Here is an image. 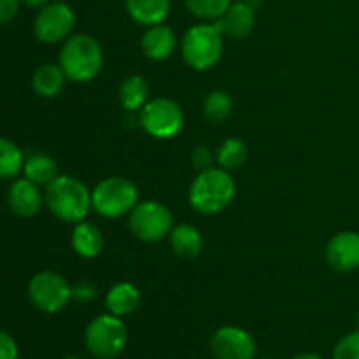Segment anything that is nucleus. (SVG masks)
I'll use <instances>...</instances> for the list:
<instances>
[{"label": "nucleus", "instance_id": "nucleus-35", "mask_svg": "<svg viewBox=\"0 0 359 359\" xmlns=\"http://www.w3.org/2000/svg\"><path fill=\"white\" fill-rule=\"evenodd\" d=\"M245 2H251L252 4V2H258V0H245Z\"/></svg>", "mask_w": 359, "mask_h": 359}, {"label": "nucleus", "instance_id": "nucleus-9", "mask_svg": "<svg viewBox=\"0 0 359 359\" xmlns=\"http://www.w3.org/2000/svg\"><path fill=\"white\" fill-rule=\"evenodd\" d=\"M28 297L39 311L55 314L63 311L72 300V287L60 273L44 270L35 273L28 283Z\"/></svg>", "mask_w": 359, "mask_h": 359}, {"label": "nucleus", "instance_id": "nucleus-19", "mask_svg": "<svg viewBox=\"0 0 359 359\" xmlns=\"http://www.w3.org/2000/svg\"><path fill=\"white\" fill-rule=\"evenodd\" d=\"M67 76L62 67L55 63H42L32 76V88L42 98H53L63 90Z\"/></svg>", "mask_w": 359, "mask_h": 359}, {"label": "nucleus", "instance_id": "nucleus-20", "mask_svg": "<svg viewBox=\"0 0 359 359\" xmlns=\"http://www.w3.org/2000/svg\"><path fill=\"white\" fill-rule=\"evenodd\" d=\"M170 248L177 256L193 259L200 256L203 249V237L191 224H177L170 231Z\"/></svg>", "mask_w": 359, "mask_h": 359}, {"label": "nucleus", "instance_id": "nucleus-3", "mask_svg": "<svg viewBox=\"0 0 359 359\" xmlns=\"http://www.w3.org/2000/svg\"><path fill=\"white\" fill-rule=\"evenodd\" d=\"M58 65L62 67L69 81L88 83L98 76L104 65L100 42L88 34L74 35L63 44Z\"/></svg>", "mask_w": 359, "mask_h": 359}, {"label": "nucleus", "instance_id": "nucleus-30", "mask_svg": "<svg viewBox=\"0 0 359 359\" xmlns=\"http://www.w3.org/2000/svg\"><path fill=\"white\" fill-rule=\"evenodd\" d=\"M21 0H0V27L14 20L20 11Z\"/></svg>", "mask_w": 359, "mask_h": 359}, {"label": "nucleus", "instance_id": "nucleus-15", "mask_svg": "<svg viewBox=\"0 0 359 359\" xmlns=\"http://www.w3.org/2000/svg\"><path fill=\"white\" fill-rule=\"evenodd\" d=\"M140 48H142V53L147 58L154 60V62H161V60L170 58L172 53L175 51L177 39H175L174 30L168 28L167 25H153L142 35Z\"/></svg>", "mask_w": 359, "mask_h": 359}, {"label": "nucleus", "instance_id": "nucleus-32", "mask_svg": "<svg viewBox=\"0 0 359 359\" xmlns=\"http://www.w3.org/2000/svg\"><path fill=\"white\" fill-rule=\"evenodd\" d=\"M21 2L28 7H34V9H42V7L48 6L51 0H21Z\"/></svg>", "mask_w": 359, "mask_h": 359}, {"label": "nucleus", "instance_id": "nucleus-31", "mask_svg": "<svg viewBox=\"0 0 359 359\" xmlns=\"http://www.w3.org/2000/svg\"><path fill=\"white\" fill-rule=\"evenodd\" d=\"M97 294V287L91 283H79L76 287H72V298L79 302H91Z\"/></svg>", "mask_w": 359, "mask_h": 359}, {"label": "nucleus", "instance_id": "nucleus-34", "mask_svg": "<svg viewBox=\"0 0 359 359\" xmlns=\"http://www.w3.org/2000/svg\"><path fill=\"white\" fill-rule=\"evenodd\" d=\"M62 359H81V358L77 356V354H65Z\"/></svg>", "mask_w": 359, "mask_h": 359}, {"label": "nucleus", "instance_id": "nucleus-17", "mask_svg": "<svg viewBox=\"0 0 359 359\" xmlns=\"http://www.w3.org/2000/svg\"><path fill=\"white\" fill-rule=\"evenodd\" d=\"M70 245L77 256L91 259L100 255L102 249H104V235H102L100 228H97L95 224L81 221L74 226Z\"/></svg>", "mask_w": 359, "mask_h": 359}, {"label": "nucleus", "instance_id": "nucleus-2", "mask_svg": "<svg viewBox=\"0 0 359 359\" xmlns=\"http://www.w3.org/2000/svg\"><path fill=\"white\" fill-rule=\"evenodd\" d=\"M235 181L230 172L221 167L202 170L189 186L188 198L200 214H217L226 209L235 198Z\"/></svg>", "mask_w": 359, "mask_h": 359}, {"label": "nucleus", "instance_id": "nucleus-18", "mask_svg": "<svg viewBox=\"0 0 359 359\" xmlns=\"http://www.w3.org/2000/svg\"><path fill=\"white\" fill-rule=\"evenodd\" d=\"M170 0H125L130 18L146 27L163 23L170 13Z\"/></svg>", "mask_w": 359, "mask_h": 359}, {"label": "nucleus", "instance_id": "nucleus-24", "mask_svg": "<svg viewBox=\"0 0 359 359\" xmlns=\"http://www.w3.org/2000/svg\"><path fill=\"white\" fill-rule=\"evenodd\" d=\"M25 154L13 140L0 137V179H14L23 172Z\"/></svg>", "mask_w": 359, "mask_h": 359}, {"label": "nucleus", "instance_id": "nucleus-33", "mask_svg": "<svg viewBox=\"0 0 359 359\" xmlns=\"http://www.w3.org/2000/svg\"><path fill=\"white\" fill-rule=\"evenodd\" d=\"M293 359H325V358H321L319 354H316V353H302Z\"/></svg>", "mask_w": 359, "mask_h": 359}, {"label": "nucleus", "instance_id": "nucleus-7", "mask_svg": "<svg viewBox=\"0 0 359 359\" xmlns=\"http://www.w3.org/2000/svg\"><path fill=\"white\" fill-rule=\"evenodd\" d=\"M130 231L142 242H160L170 235L174 228V216L167 205L154 200L139 202L132 209L128 217Z\"/></svg>", "mask_w": 359, "mask_h": 359}, {"label": "nucleus", "instance_id": "nucleus-16", "mask_svg": "<svg viewBox=\"0 0 359 359\" xmlns=\"http://www.w3.org/2000/svg\"><path fill=\"white\" fill-rule=\"evenodd\" d=\"M140 304V291L132 283L114 284L105 294V309L109 314L125 318L137 311Z\"/></svg>", "mask_w": 359, "mask_h": 359}, {"label": "nucleus", "instance_id": "nucleus-21", "mask_svg": "<svg viewBox=\"0 0 359 359\" xmlns=\"http://www.w3.org/2000/svg\"><path fill=\"white\" fill-rule=\"evenodd\" d=\"M149 97V84L142 76H130L119 84L118 98L125 111H140L147 104Z\"/></svg>", "mask_w": 359, "mask_h": 359}, {"label": "nucleus", "instance_id": "nucleus-11", "mask_svg": "<svg viewBox=\"0 0 359 359\" xmlns=\"http://www.w3.org/2000/svg\"><path fill=\"white\" fill-rule=\"evenodd\" d=\"M210 351L216 359H255L256 342L238 326H223L210 339Z\"/></svg>", "mask_w": 359, "mask_h": 359}, {"label": "nucleus", "instance_id": "nucleus-1", "mask_svg": "<svg viewBox=\"0 0 359 359\" xmlns=\"http://www.w3.org/2000/svg\"><path fill=\"white\" fill-rule=\"evenodd\" d=\"M44 203L53 216L70 224L84 221L88 212L93 209L91 191L72 175H56L46 186Z\"/></svg>", "mask_w": 359, "mask_h": 359}, {"label": "nucleus", "instance_id": "nucleus-8", "mask_svg": "<svg viewBox=\"0 0 359 359\" xmlns=\"http://www.w3.org/2000/svg\"><path fill=\"white\" fill-rule=\"evenodd\" d=\"M139 123L154 139H172L184 126V112L177 102L158 97L140 109Z\"/></svg>", "mask_w": 359, "mask_h": 359}, {"label": "nucleus", "instance_id": "nucleus-4", "mask_svg": "<svg viewBox=\"0 0 359 359\" xmlns=\"http://www.w3.org/2000/svg\"><path fill=\"white\" fill-rule=\"evenodd\" d=\"M182 58L191 69L209 70L223 56V34L216 23H202L189 28L182 37Z\"/></svg>", "mask_w": 359, "mask_h": 359}, {"label": "nucleus", "instance_id": "nucleus-10", "mask_svg": "<svg viewBox=\"0 0 359 359\" xmlns=\"http://www.w3.org/2000/svg\"><path fill=\"white\" fill-rule=\"evenodd\" d=\"M76 27V14L65 2H49L34 21V34L44 44H56L70 35Z\"/></svg>", "mask_w": 359, "mask_h": 359}, {"label": "nucleus", "instance_id": "nucleus-6", "mask_svg": "<svg viewBox=\"0 0 359 359\" xmlns=\"http://www.w3.org/2000/svg\"><path fill=\"white\" fill-rule=\"evenodd\" d=\"M139 203V189L130 179L105 177L91 191V205L104 217H121Z\"/></svg>", "mask_w": 359, "mask_h": 359}, {"label": "nucleus", "instance_id": "nucleus-23", "mask_svg": "<svg viewBox=\"0 0 359 359\" xmlns=\"http://www.w3.org/2000/svg\"><path fill=\"white\" fill-rule=\"evenodd\" d=\"M249 156L248 144L241 139H226L219 147H217L216 153V161L221 168L224 170H235V168H241L245 163Z\"/></svg>", "mask_w": 359, "mask_h": 359}, {"label": "nucleus", "instance_id": "nucleus-28", "mask_svg": "<svg viewBox=\"0 0 359 359\" xmlns=\"http://www.w3.org/2000/svg\"><path fill=\"white\" fill-rule=\"evenodd\" d=\"M216 160V156H212L209 147L205 146H196L191 153V163L193 167L198 168L200 172L207 170V168L212 167V161Z\"/></svg>", "mask_w": 359, "mask_h": 359}, {"label": "nucleus", "instance_id": "nucleus-37", "mask_svg": "<svg viewBox=\"0 0 359 359\" xmlns=\"http://www.w3.org/2000/svg\"><path fill=\"white\" fill-rule=\"evenodd\" d=\"M263 359H273V358H263Z\"/></svg>", "mask_w": 359, "mask_h": 359}, {"label": "nucleus", "instance_id": "nucleus-14", "mask_svg": "<svg viewBox=\"0 0 359 359\" xmlns=\"http://www.w3.org/2000/svg\"><path fill=\"white\" fill-rule=\"evenodd\" d=\"M214 23L217 25L223 35H228L231 39H245L255 30V9H252L251 2L238 0V2L231 4L230 9Z\"/></svg>", "mask_w": 359, "mask_h": 359}, {"label": "nucleus", "instance_id": "nucleus-13", "mask_svg": "<svg viewBox=\"0 0 359 359\" xmlns=\"http://www.w3.org/2000/svg\"><path fill=\"white\" fill-rule=\"evenodd\" d=\"M42 203H44V193L41 191V186L27 177L14 179L7 189V205L16 216H35L41 210Z\"/></svg>", "mask_w": 359, "mask_h": 359}, {"label": "nucleus", "instance_id": "nucleus-29", "mask_svg": "<svg viewBox=\"0 0 359 359\" xmlns=\"http://www.w3.org/2000/svg\"><path fill=\"white\" fill-rule=\"evenodd\" d=\"M0 359H20L16 340L4 330H0Z\"/></svg>", "mask_w": 359, "mask_h": 359}, {"label": "nucleus", "instance_id": "nucleus-22", "mask_svg": "<svg viewBox=\"0 0 359 359\" xmlns=\"http://www.w3.org/2000/svg\"><path fill=\"white\" fill-rule=\"evenodd\" d=\"M25 177L39 186H48L56 177V163L44 153L28 154L23 165Z\"/></svg>", "mask_w": 359, "mask_h": 359}, {"label": "nucleus", "instance_id": "nucleus-12", "mask_svg": "<svg viewBox=\"0 0 359 359\" xmlns=\"http://www.w3.org/2000/svg\"><path fill=\"white\" fill-rule=\"evenodd\" d=\"M326 262L337 272H353L359 269V233H337L326 245Z\"/></svg>", "mask_w": 359, "mask_h": 359}, {"label": "nucleus", "instance_id": "nucleus-26", "mask_svg": "<svg viewBox=\"0 0 359 359\" xmlns=\"http://www.w3.org/2000/svg\"><path fill=\"white\" fill-rule=\"evenodd\" d=\"M231 0H186V7L200 20L216 21L230 9Z\"/></svg>", "mask_w": 359, "mask_h": 359}, {"label": "nucleus", "instance_id": "nucleus-5", "mask_svg": "<svg viewBox=\"0 0 359 359\" xmlns=\"http://www.w3.org/2000/svg\"><path fill=\"white\" fill-rule=\"evenodd\" d=\"M128 342V330L121 318L102 314L91 319L84 332L88 353L97 359H114L125 351Z\"/></svg>", "mask_w": 359, "mask_h": 359}, {"label": "nucleus", "instance_id": "nucleus-36", "mask_svg": "<svg viewBox=\"0 0 359 359\" xmlns=\"http://www.w3.org/2000/svg\"><path fill=\"white\" fill-rule=\"evenodd\" d=\"M358 330H359V314H358Z\"/></svg>", "mask_w": 359, "mask_h": 359}, {"label": "nucleus", "instance_id": "nucleus-25", "mask_svg": "<svg viewBox=\"0 0 359 359\" xmlns=\"http://www.w3.org/2000/svg\"><path fill=\"white\" fill-rule=\"evenodd\" d=\"M231 107H233V102L230 95L223 90H216L207 95L203 100V116L214 123L224 121L231 114Z\"/></svg>", "mask_w": 359, "mask_h": 359}, {"label": "nucleus", "instance_id": "nucleus-27", "mask_svg": "<svg viewBox=\"0 0 359 359\" xmlns=\"http://www.w3.org/2000/svg\"><path fill=\"white\" fill-rule=\"evenodd\" d=\"M333 359H359V330L339 340L333 349Z\"/></svg>", "mask_w": 359, "mask_h": 359}]
</instances>
